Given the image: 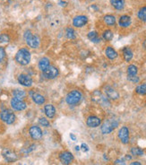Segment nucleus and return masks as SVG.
Returning <instances> with one entry per match:
<instances>
[{"label": "nucleus", "instance_id": "nucleus-1", "mask_svg": "<svg viewBox=\"0 0 146 165\" xmlns=\"http://www.w3.org/2000/svg\"><path fill=\"white\" fill-rule=\"evenodd\" d=\"M15 61L21 65H27L29 63L31 62L32 59V54L29 51V49H27L26 48H22L20 49L17 53L15 54Z\"/></svg>", "mask_w": 146, "mask_h": 165}, {"label": "nucleus", "instance_id": "nucleus-2", "mask_svg": "<svg viewBox=\"0 0 146 165\" xmlns=\"http://www.w3.org/2000/svg\"><path fill=\"white\" fill-rule=\"evenodd\" d=\"M82 100V93L79 90H72L66 96V102L70 106H75Z\"/></svg>", "mask_w": 146, "mask_h": 165}, {"label": "nucleus", "instance_id": "nucleus-3", "mask_svg": "<svg viewBox=\"0 0 146 165\" xmlns=\"http://www.w3.org/2000/svg\"><path fill=\"white\" fill-rule=\"evenodd\" d=\"M23 38L29 47L32 49H38L40 44V40L39 36L33 34L31 31H26L23 34Z\"/></svg>", "mask_w": 146, "mask_h": 165}, {"label": "nucleus", "instance_id": "nucleus-4", "mask_svg": "<svg viewBox=\"0 0 146 165\" xmlns=\"http://www.w3.org/2000/svg\"><path fill=\"white\" fill-rule=\"evenodd\" d=\"M119 126V121L116 120L115 118H109L103 122L101 125V132L103 134H110L111 132Z\"/></svg>", "mask_w": 146, "mask_h": 165}, {"label": "nucleus", "instance_id": "nucleus-5", "mask_svg": "<svg viewBox=\"0 0 146 165\" xmlns=\"http://www.w3.org/2000/svg\"><path fill=\"white\" fill-rule=\"evenodd\" d=\"M93 100L103 107H109L110 106V102L108 101V99L107 98V96H104L100 91H95L93 93Z\"/></svg>", "mask_w": 146, "mask_h": 165}, {"label": "nucleus", "instance_id": "nucleus-6", "mask_svg": "<svg viewBox=\"0 0 146 165\" xmlns=\"http://www.w3.org/2000/svg\"><path fill=\"white\" fill-rule=\"evenodd\" d=\"M0 119H1L3 122L7 123V125H12L13 123H14L16 117L12 110H3L1 112H0Z\"/></svg>", "mask_w": 146, "mask_h": 165}, {"label": "nucleus", "instance_id": "nucleus-7", "mask_svg": "<svg viewBox=\"0 0 146 165\" xmlns=\"http://www.w3.org/2000/svg\"><path fill=\"white\" fill-rule=\"evenodd\" d=\"M59 76V70H58L54 65H49V67L42 72V76L46 79H55Z\"/></svg>", "mask_w": 146, "mask_h": 165}, {"label": "nucleus", "instance_id": "nucleus-8", "mask_svg": "<svg viewBox=\"0 0 146 165\" xmlns=\"http://www.w3.org/2000/svg\"><path fill=\"white\" fill-rule=\"evenodd\" d=\"M104 93H105V95L107 96V98L108 99V100H113V101L118 100V99L119 98V96H120L119 92L110 85L104 86Z\"/></svg>", "mask_w": 146, "mask_h": 165}, {"label": "nucleus", "instance_id": "nucleus-9", "mask_svg": "<svg viewBox=\"0 0 146 165\" xmlns=\"http://www.w3.org/2000/svg\"><path fill=\"white\" fill-rule=\"evenodd\" d=\"M2 155L5 158V160L8 162H14L15 161H17L18 156L16 154V153L9 148H5L2 151Z\"/></svg>", "mask_w": 146, "mask_h": 165}, {"label": "nucleus", "instance_id": "nucleus-10", "mask_svg": "<svg viewBox=\"0 0 146 165\" xmlns=\"http://www.w3.org/2000/svg\"><path fill=\"white\" fill-rule=\"evenodd\" d=\"M11 103V107L14 110H17V111H22V110H24L26 108H27V104L22 101V100H19V99H16V98H12V100L10 102Z\"/></svg>", "mask_w": 146, "mask_h": 165}, {"label": "nucleus", "instance_id": "nucleus-11", "mask_svg": "<svg viewBox=\"0 0 146 165\" xmlns=\"http://www.w3.org/2000/svg\"><path fill=\"white\" fill-rule=\"evenodd\" d=\"M17 80H18V83L22 85V86H25V87H31L33 84V78L28 76L26 74H21L18 76L17 77Z\"/></svg>", "mask_w": 146, "mask_h": 165}, {"label": "nucleus", "instance_id": "nucleus-12", "mask_svg": "<svg viewBox=\"0 0 146 165\" xmlns=\"http://www.w3.org/2000/svg\"><path fill=\"white\" fill-rule=\"evenodd\" d=\"M29 134L33 140H40L42 137V130L38 126H32L29 129Z\"/></svg>", "mask_w": 146, "mask_h": 165}, {"label": "nucleus", "instance_id": "nucleus-13", "mask_svg": "<svg viewBox=\"0 0 146 165\" xmlns=\"http://www.w3.org/2000/svg\"><path fill=\"white\" fill-rule=\"evenodd\" d=\"M59 160L64 165H70L74 161V155L68 151L62 152L59 154Z\"/></svg>", "mask_w": 146, "mask_h": 165}, {"label": "nucleus", "instance_id": "nucleus-14", "mask_svg": "<svg viewBox=\"0 0 146 165\" xmlns=\"http://www.w3.org/2000/svg\"><path fill=\"white\" fill-rule=\"evenodd\" d=\"M119 138L120 141L126 145L129 142V130L126 126H122L119 131Z\"/></svg>", "mask_w": 146, "mask_h": 165}, {"label": "nucleus", "instance_id": "nucleus-15", "mask_svg": "<svg viewBox=\"0 0 146 165\" xmlns=\"http://www.w3.org/2000/svg\"><path fill=\"white\" fill-rule=\"evenodd\" d=\"M88 23V17L85 15H77L73 19V25L76 28L83 27Z\"/></svg>", "mask_w": 146, "mask_h": 165}, {"label": "nucleus", "instance_id": "nucleus-16", "mask_svg": "<svg viewBox=\"0 0 146 165\" xmlns=\"http://www.w3.org/2000/svg\"><path fill=\"white\" fill-rule=\"evenodd\" d=\"M86 124L89 127H97V126H100L101 119L97 116H90L86 120Z\"/></svg>", "mask_w": 146, "mask_h": 165}, {"label": "nucleus", "instance_id": "nucleus-17", "mask_svg": "<svg viewBox=\"0 0 146 165\" xmlns=\"http://www.w3.org/2000/svg\"><path fill=\"white\" fill-rule=\"evenodd\" d=\"M31 97L33 99V101L34 102V103L38 104V105H42L45 103L46 100H45V97L43 95H41L39 92H30Z\"/></svg>", "mask_w": 146, "mask_h": 165}, {"label": "nucleus", "instance_id": "nucleus-18", "mask_svg": "<svg viewBox=\"0 0 146 165\" xmlns=\"http://www.w3.org/2000/svg\"><path fill=\"white\" fill-rule=\"evenodd\" d=\"M44 112L48 118H53L56 115V108L52 104H46L44 106Z\"/></svg>", "mask_w": 146, "mask_h": 165}, {"label": "nucleus", "instance_id": "nucleus-19", "mask_svg": "<svg viewBox=\"0 0 146 165\" xmlns=\"http://www.w3.org/2000/svg\"><path fill=\"white\" fill-rule=\"evenodd\" d=\"M50 65V61H49V58H48V57H42V58H40V61H39V64H38V67H39V69L41 71V72H43V71H45L48 67Z\"/></svg>", "mask_w": 146, "mask_h": 165}, {"label": "nucleus", "instance_id": "nucleus-20", "mask_svg": "<svg viewBox=\"0 0 146 165\" xmlns=\"http://www.w3.org/2000/svg\"><path fill=\"white\" fill-rule=\"evenodd\" d=\"M131 23H132V20H131V17L129 15H122L119 20V26L123 27V28L129 27L131 25Z\"/></svg>", "mask_w": 146, "mask_h": 165}, {"label": "nucleus", "instance_id": "nucleus-21", "mask_svg": "<svg viewBox=\"0 0 146 165\" xmlns=\"http://www.w3.org/2000/svg\"><path fill=\"white\" fill-rule=\"evenodd\" d=\"M105 54H106V57L110 59V60H113L115 58L118 57V52H116L111 46H108L105 49Z\"/></svg>", "mask_w": 146, "mask_h": 165}, {"label": "nucleus", "instance_id": "nucleus-22", "mask_svg": "<svg viewBox=\"0 0 146 165\" xmlns=\"http://www.w3.org/2000/svg\"><path fill=\"white\" fill-rule=\"evenodd\" d=\"M111 6L116 10H122L125 7V0H110Z\"/></svg>", "mask_w": 146, "mask_h": 165}, {"label": "nucleus", "instance_id": "nucleus-23", "mask_svg": "<svg viewBox=\"0 0 146 165\" xmlns=\"http://www.w3.org/2000/svg\"><path fill=\"white\" fill-rule=\"evenodd\" d=\"M123 56H124V58H125V60H126V62L131 61L132 58H133V56H134L132 49H131L130 48H128V47L124 48V49H123Z\"/></svg>", "mask_w": 146, "mask_h": 165}, {"label": "nucleus", "instance_id": "nucleus-24", "mask_svg": "<svg viewBox=\"0 0 146 165\" xmlns=\"http://www.w3.org/2000/svg\"><path fill=\"white\" fill-rule=\"evenodd\" d=\"M14 98L19 99V100H23V99L26 97V92L23 90H20V89H15L12 92Z\"/></svg>", "mask_w": 146, "mask_h": 165}, {"label": "nucleus", "instance_id": "nucleus-25", "mask_svg": "<svg viewBox=\"0 0 146 165\" xmlns=\"http://www.w3.org/2000/svg\"><path fill=\"white\" fill-rule=\"evenodd\" d=\"M104 23L108 26H114L116 23V17L112 15H108L104 16Z\"/></svg>", "mask_w": 146, "mask_h": 165}, {"label": "nucleus", "instance_id": "nucleus-26", "mask_svg": "<svg viewBox=\"0 0 146 165\" xmlns=\"http://www.w3.org/2000/svg\"><path fill=\"white\" fill-rule=\"evenodd\" d=\"M87 37H88V39H89L91 41H93V42H94V43L100 42V38H99V36H98V33H97L96 31H90L89 33H88V35H87Z\"/></svg>", "mask_w": 146, "mask_h": 165}, {"label": "nucleus", "instance_id": "nucleus-27", "mask_svg": "<svg viewBox=\"0 0 146 165\" xmlns=\"http://www.w3.org/2000/svg\"><path fill=\"white\" fill-rule=\"evenodd\" d=\"M138 73V68L135 65H129L127 68V76H137Z\"/></svg>", "mask_w": 146, "mask_h": 165}, {"label": "nucleus", "instance_id": "nucleus-28", "mask_svg": "<svg viewBox=\"0 0 146 165\" xmlns=\"http://www.w3.org/2000/svg\"><path fill=\"white\" fill-rule=\"evenodd\" d=\"M66 36L69 40H74L75 39V31L73 28L67 27L66 29Z\"/></svg>", "mask_w": 146, "mask_h": 165}, {"label": "nucleus", "instance_id": "nucleus-29", "mask_svg": "<svg viewBox=\"0 0 146 165\" xmlns=\"http://www.w3.org/2000/svg\"><path fill=\"white\" fill-rule=\"evenodd\" d=\"M135 92L140 95H145L146 94V84H139L135 88Z\"/></svg>", "mask_w": 146, "mask_h": 165}, {"label": "nucleus", "instance_id": "nucleus-30", "mask_svg": "<svg viewBox=\"0 0 146 165\" xmlns=\"http://www.w3.org/2000/svg\"><path fill=\"white\" fill-rule=\"evenodd\" d=\"M137 15H138V18H139L141 21L146 23V7H142V8L138 11Z\"/></svg>", "mask_w": 146, "mask_h": 165}, {"label": "nucleus", "instance_id": "nucleus-31", "mask_svg": "<svg viewBox=\"0 0 146 165\" xmlns=\"http://www.w3.org/2000/svg\"><path fill=\"white\" fill-rule=\"evenodd\" d=\"M113 36H114V34H113L112 31H110V30H106V31H104L103 34H102L103 39H104L105 41H111V40L113 39Z\"/></svg>", "mask_w": 146, "mask_h": 165}, {"label": "nucleus", "instance_id": "nucleus-32", "mask_svg": "<svg viewBox=\"0 0 146 165\" xmlns=\"http://www.w3.org/2000/svg\"><path fill=\"white\" fill-rule=\"evenodd\" d=\"M131 153L134 156H141V155H143V150L139 147H132Z\"/></svg>", "mask_w": 146, "mask_h": 165}, {"label": "nucleus", "instance_id": "nucleus-33", "mask_svg": "<svg viewBox=\"0 0 146 165\" xmlns=\"http://www.w3.org/2000/svg\"><path fill=\"white\" fill-rule=\"evenodd\" d=\"M39 123L40 124V126H44V127H48V126H50V123H49V121L48 120V118H44V117H41V118H39Z\"/></svg>", "mask_w": 146, "mask_h": 165}, {"label": "nucleus", "instance_id": "nucleus-34", "mask_svg": "<svg viewBox=\"0 0 146 165\" xmlns=\"http://www.w3.org/2000/svg\"><path fill=\"white\" fill-rule=\"evenodd\" d=\"M10 41V37L7 33L0 34V43H7Z\"/></svg>", "mask_w": 146, "mask_h": 165}, {"label": "nucleus", "instance_id": "nucleus-35", "mask_svg": "<svg viewBox=\"0 0 146 165\" xmlns=\"http://www.w3.org/2000/svg\"><path fill=\"white\" fill-rule=\"evenodd\" d=\"M6 57V51L3 47H0V63H1Z\"/></svg>", "mask_w": 146, "mask_h": 165}, {"label": "nucleus", "instance_id": "nucleus-36", "mask_svg": "<svg viewBox=\"0 0 146 165\" xmlns=\"http://www.w3.org/2000/svg\"><path fill=\"white\" fill-rule=\"evenodd\" d=\"M127 79L132 83H138L140 81V78L137 76H127Z\"/></svg>", "mask_w": 146, "mask_h": 165}, {"label": "nucleus", "instance_id": "nucleus-37", "mask_svg": "<svg viewBox=\"0 0 146 165\" xmlns=\"http://www.w3.org/2000/svg\"><path fill=\"white\" fill-rule=\"evenodd\" d=\"M115 165H126L124 159H119L115 161Z\"/></svg>", "mask_w": 146, "mask_h": 165}, {"label": "nucleus", "instance_id": "nucleus-38", "mask_svg": "<svg viewBox=\"0 0 146 165\" xmlns=\"http://www.w3.org/2000/svg\"><path fill=\"white\" fill-rule=\"evenodd\" d=\"M80 149H82V151L83 153H86V152H88V151H89V146L87 145L86 144H82Z\"/></svg>", "mask_w": 146, "mask_h": 165}, {"label": "nucleus", "instance_id": "nucleus-39", "mask_svg": "<svg viewBox=\"0 0 146 165\" xmlns=\"http://www.w3.org/2000/svg\"><path fill=\"white\" fill-rule=\"evenodd\" d=\"M66 4H67V3H66V2H65V1H61V0L59 1V6H60V7H66Z\"/></svg>", "mask_w": 146, "mask_h": 165}, {"label": "nucleus", "instance_id": "nucleus-40", "mask_svg": "<svg viewBox=\"0 0 146 165\" xmlns=\"http://www.w3.org/2000/svg\"><path fill=\"white\" fill-rule=\"evenodd\" d=\"M70 137L73 141H76V137L74 134H70Z\"/></svg>", "mask_w": 146, "mask_h": 165}, {"label": "nucleus", "instance_id": "nucleus-41", "mask_svg": "<svg viewBox=\"0 0 146 165\" xmlns=\"http://www.w3.org/2000/svg\"><path fill=\"white\" fill-rule=\"evenodd\" d=\"M130 165H142L139 161H133L130 163Z\"/></svg>", "mask_w": 146, "mask_h": 165}, {"label": "nucleus", "instance_id": "nucleus-42", "mask_svg": "<svg viewBox=\"0 0 146 165\" xmlns=\"http://www.w3.org/2000/svg\"><path fill=\"white\" fill-rule=\"evenodd\" d=\"M142 46H143V48H144V49H146V40H145V41H143V43H142Z\"/></svg>", "mask_w": 146, "mask_h": 165}, {"label": "nucleus", "instance_id": "nucleus-43", "mask_svg": "<svg viewBox=\"0 0 146 165\" xmlns=\"http://www.w3.org/2000/svg\"><path fill=\"white\" fill-rule=\"evenodd\" d=\"M80 150V146H75V151H79Z\"/></svg>", "mask_w": 146, "mask_h": 165}, {"label": "nucleus", "instance_id": "nucleus-44", "mask_svg": "<svg viewBox=\"0 0 146 165\" xmlns=\"http://www.w3.org/2000/svg\"><path fill=\"white\" fill-rule=\"evenodd\" d=\"M126 159H127V160H130V159H131V156H128V155H127V156L126 157Z\"/></svg>", "mask_w": 146, "mask_h": 165}, {"label": "nucleus", "instance_id": "nucleus-45", "mask_svg": "<svg viewBox=\"0 0 146 165\" xmlns=\"http://www.w3.org/2000/svg\"><path fill=\"white\" fill-rule=\"evenodd\" d=\"M0 92H1V90H0Z\"/></svg>", "mask_w": 146, "mask_h": 165}, {"label": "nucleus", "instance_id": "nucleus-46", "mask_svg": "<svg viewBox=\"0 0 146 165\" xmlns=\"http://www.w3.org/2000/svg\"><path fill=\"white\" fill-rule=\"evenodd\" d=\"M95 165H98V164H95Z\"/></svg>", "mask_w": 146, "mask_h": 165}]
</instances>
